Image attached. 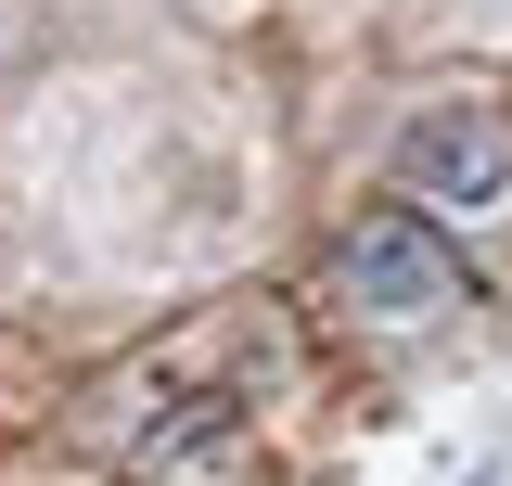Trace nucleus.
<instances>
[{
	"instance_id": "nucleus-1",
	"label": "nucleus",
	"mask_w": 512,
	"mask_h": 486,
	"mask_svg": "<svg viewBox=\"0 0 512 486\" xmlns=\"http://www.w3.org/2000/svg\"><path fill=\"white\" fill-rule=\"evenodd\" d=\"M346 307L384 320V333H423V320L461 307V256L436 231H410V218H359L346 231Z\"/></svg>"
},
{
	"instance_id": "nucleus-2",
	"label": "nucleus",
	"mask_w": 512,
	"mask_h": 486,
	"mask_svg": "<svg viewBox=\"0 0 512 486\" xmlns=\"http://www.w3.org/2000/svg\"><path fill=\"white\" fill-rule=\"evenodd\" d=\"M397 180L423 205H500L512 192V116L500 103H423L397 128Z\"/></svg>"
},
{
	"instance_id": "nucleus-3",
	"label": "nucleus",
	"mask_w": 512,
	"mask_h": 486,
	"mask_svg": "<svg viewBox=\"0 0 512 486\" xmlns=\"http://www.w3.org/2000/svg\"><path fill=\"white\" fill-rule=\"evenodd\" d=\"M487 13H512V0H487Z\"/></svg>"
}]
</instances>
